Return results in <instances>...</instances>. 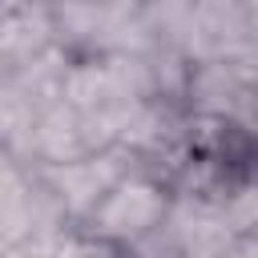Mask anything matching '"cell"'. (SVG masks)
<instances>
[{
  "label": "cell",
  "instance_id": "cell-1",
  "mask_svg": "<svg viewBox=\"0 0 258 258\" xmlns=\"http://www.w3.org/2000/svg\"><path fill=\"white\" fill-rule=\"evenodd\" d=\"M145 214H149V198H145V194H129V198H121V202L113 206L109 218H113V222H141Z\"/></svg>",
  "mask_w": 258,
  "mask_h": 258
},
{
  "label": "cell",
  "instance_id": "cell-2",
  "mask_svg": "<svg viewBox=\"0 0 258 258\" xmlns=\"http://www.w3.org/2000/svg\"><path fill=\"white\" fill-rule=\"evenodd\" d=\"M0 210H16V185L4 169H0Z\"/></svg>",
  "mask_w": 258,
  "mask_h": 258
}]
</instances>
